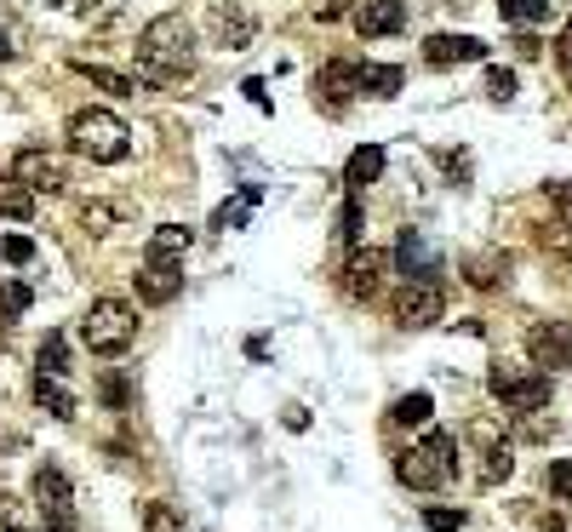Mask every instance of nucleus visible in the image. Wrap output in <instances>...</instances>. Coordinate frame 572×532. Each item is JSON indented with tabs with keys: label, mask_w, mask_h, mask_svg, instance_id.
I'll use <instances>...</instances> for the list:
<instances>
[{
	"label": "nucleus",
	"mask_w": 572,
	"mask_h": 532,
	"mask_svg": "<svg viewBox=\"0 0 572 532\" xmlns=\"http://www.w3.org/2000/svg\"><path fill=\"white\" fill-rule=\"evenodd\" d=\"M70 70L81 75V81H92L97 92H115V97H132L138 86H132V75H121V70H104V63H86V58H75Z\"/></svg>",
	"instance_id": "412c9836"
},
{
	"label": "nucleus",
	"mask_w": 572,
	"mask_h": 532,
	"mask_svg": "<svg viewBox=\"0 0 572 532\" xmlns=\"http://www.w3.org/2000/svg\"><path fill=\"white\" fill-rule=\"evenodd\" d=\"M435 160H441V166H447V173H458V178L469 173V160H464V155H453V149H441V155H435Z\"/></svg>",
	"instance_id": "58836bf2"
},
{
	"label": "nucleus",
	"mask_w": 572,
	"mask_h": 532,
	"mask_svg": "<svg viewBox=\"0 0 572 532\" xmlns=\"http://www.w3.org/2000/svg\"><path fill=\"white\" fill-rule=\"evenodd\" d=\"M29 304H35V292L23 281H0V326H18L29 315Z\"/></svg>",
	"instance_id": "b1692460"
},
{
	"label": "nucleus",
	"mask_w": 572,
	"mask_h": 532,
	"mask_svg": "<svg viewBox=\"0 0 572 532\" xmlns=\"http://www.w3.org/2000/svg\"><path fill=\"white\" fill-rule=\"evenodd\" d=\"M287 429H310V413L304 407H287Z\"/></svg>",
	"instance_id": "a19ab883"
},
{
	"label": "nucleus",
	"mask_w": 572,
	"mask_h": 532,
	"mask_svg": "<svg viewBox=\"0 0 572 532\" xmlns=\"http://www.w3.org/2000/svg\"><path fill=\"white\" fill-rule=\"evenodd\" d=\"M378 178H384V144H361L350 155V166H344V184L361 195L366 184H378Z\"/></svg>",
	"instance_id": "a211bd4d"
},
{
	"label": "nucleus",
	"mask_w": 572,
	"mask_h": 532,
	"mask_svg": "<svg viewBox=\"0 0 572 532\" xmlns=\"http://www.w3.org/2000/svg\"><path fill=\"white\" fill-rule=\"evenodd\" d=\"M544 195H550V207L561 212V223L572 229V184H544Z\"/></svg>",
	"instance_id": "c9c22d12"
},
{
	"label": "nucleus",
	"mask_w": 572,
	"mask_h": 532,
	"mask_svg": "<svg viewBox=\"0 0 572 532\" xmlns=\"http://www.w3.org/2000/svg\"><path fill=\"white\" fill-rule=\"evenodd\" d=\"M132 338H138V310L126 298H92V310L81 315V344L92 355H126Z\"/></svg>",
	"instance_id": "20e7f679"
},
{
	"label": "nucleus",
	"mask_w": 572,
	"mask_h": 532,
	"mask_svg": "<svg viewBox=\"0 0 572 532\" xmlns=\"http://www.w3.org/2000/svg\"><path fill=\"white\" fill-rule=\"evenodd\" d=\"M538 532H566V521H561V515H544V521H538Z\"/></svg>",
	"instance_id": "37998d69"
},
{
	"label": "nucleus",
	"mask_w": 572,
	"mask_h": 532,
	"mask_svg": "<svg viewBox=\"0 0 572 532\" xmlns=\"http://www.w3.org/2000/svg\"><path fill=\"white\" fill-rule=\"evenodd\" d=\"M389 315H395V326H407V332L435 326V321L447 315V292H441V281H407V286L395 292Z\"/></svg>",
	"instance_id": "423d86ee"
},
{
	"label": "nucleus",
	"mask_w": 572,
	"mask_h": 532,
	"mask_svg": "<svg viewBox=\"0 0 572 532\" xmlns=\"http://www.w3.org/2000/svg\"><path fill=\"white\" fill-rule=\"evenodd\" d=\"M184 292V258H144L138 263V298L144 304H173Z\"/></svg>",
	"instance_id": "4468645a"
},
{
	"label": "nucleus",
	"mask_w": 572,
	"mask_h": 532,
	"mask_svg": "<svg viewBox=\"0 0 572 532\" xmlns=\"http://www.w3.org/2000/svg\"><path fill=\"white\" fill-rule=\"evenodd\" d=\"M104 401H110L115 413H126V401H132V395H126V378H115V373H104Z\"/></svg>",
	"instance_id": "4c0bfd02"
},
{
	"label": "nucleus",
	"mask_w": 572,
	"mask_h": 532,
	"mask_svg": "<svg viewBox=\"0 0 572 532\" xmlns=\"http://www.w3.org/2000/svg\"><path fill=\"white\" fill-rule=\"evenodd\" d=\"M35 361H41L46 378H63V373H70V344H63V332H46L41 350H35Z\"/></svg>",
	"instance_id": "393cba45"
},
{
	"label": "nucleus",
	"mask_w": 572,
	"mask_h": 532,
	"mask_svg": "<svg viewBox=\"0 0 572 532\" xmlns=\"http://www.w3.org/2000/svg\"><path fill=\"white\" fill-rule=\"evenodd\" d=\"M12 178L23 184V189H35V195H63V166H58V155H46V149H18L12 155Z\"/></svg>",
	"instance_id": "ddd939ff"
},
{
	"label": "nucleus",
	"mask_w": 572,
	"mask_h": 532,
	"mask_svg": "<svg viewBox=\"0 0 572 532\" xmlns=\"http://www.w3.org/2000/svg\"><path fill=\"white\" fill-rule=\"evenodd\" d=\"M498 18L503 23H521V29L527 23H544L550 18V0H498Z\"/></svg>",
	"instance_id": "bb28decb"
},
{
	"label": "nucleus",
	"mask_w": 572,
	"mask_h": 532,
	"mask_svg": "<svg viewBox=\"0 0 572 532\" xmlns=\"http://www.w3.org/2000/svg\"><path fill=\"white\" fill-rule=\"evenodd\" d=\"M395 263H401V275H407V281H435V275H441V263H435V252H429V241L418 236V229H401Z\"/></svg>",
	"instance_id": "f3484780"
},
{
	"label": "nucleus",
	"mask_w": 572,
	"mask_h": 532,
	"mask_svg": "<svg viewBox=\"0 0 572 532\" xmlns=\"http://www.w3.org/2000/svg\"><path fill=\"white\" fill-rule=\"evenodd\" d=\"M555 63H561V75H566V86H572V18L561 23V35H555Z\"/></svg>",
	"instance_id": "e433bc0d"
},
{
	"label": "nucleus",
	"mask_w": 572,
	"mask_h": 532,
	"mask_svg": "<svg viewBox=\"0 0 572 532\" xmlns=\"http://www.w3.org/2000/svg\"><path fill=\"white\" fill-rule=\"evenodd\" d=\"M384 275H389V252L355 241L350 258H344V270H339V286H344L350 298H361V304H373V298L384 292Z\"/></svg>",
	"instance_id": "0eeeda50"
},
{
	"label": "nucleus",
	"mask_w": 572,
	"mask_h": 532,
	"mask_svg": "<svg viewBox=\"0 0 572 532\" xmlns=\"http://www.w3.org/2000/svg\"><path fill=\"white\" fill-rule=\"evenodd\" d=\"M29 487H35V510H41L52 526H75V487H70V476H63L58 463H41Z\"/></svg>",
	"instance_id": "9d476101"
},
{
	"label": "nucleus",
	"mask_w": 572,
	"mask_h": 532,
	"mask_svg": "<svg viewBox=\"0 0 572 532\" xmlns=\"http://www.w3.org/2000/svg\"><path fill=\"white\" fill-rule=\"evenodd\" d=\"M550 492L572 504V458H555V463H550Z\"/></svg>",
	"instance_id": "72a5a7b5"
},
{
	"label": "nucleus",
	"mask_w": 572,
	"mask_h": 532,
	"mask_svg": "<svg viewBox=\"0 0 572 532\" xmlns=\"http://www.w3.org/2000/svg\"><path fill=\"white\" fill-rule=\"evenodd\" d=\"M487 389H492V401H503V413H544L550 407V395H555V378L550 373H538V367H510V361H498V367L487 373Z\"/></svg>",
	"instance_id": "39448f33"
},
{
	"label": "nucleus",
	"mask_w": 572,
	"mask_h": 532,
	"mask_svg": "<svg viewBox=\"0 0 572 532\" xmlns=\"http://www.w3.org/2000/svg\"><path fill=\"white\" fill-rule=\"evenodd\" d=\"M207 23H212L218 46H229V52H247L252 35H258V18L241 7V0H212V7H207Z\"/></svg>",
	"instance_id": "f8f14e48"
},
{
	"label": "nucleus",
	"mask_w": 572,
	"mask_h": 532,
	"mask_svg": "<svg viewBox=\"0 0 572 532\" xmlns=\"http://www.w3.org/2000/svg\"><path fill=\"white\" fill-rule=\"evenodd\" d=\"M144 532H184V515L173 504H149L144 510Z\"/></svg>",
	"instance_id": "7c9ffc66"
},
{
	"label": "nucleus",
	"mask_w": 572,
	"mask_h": 532,
	"mask_svg": "<svg viewBox=\"0 0 572 532\" xmlns=\"http://www.w3.org/2000/svg\"><path fill=\"white\" fill-rule=\"evenodd\" d=\"M487 97L492 104H510L516 97V70H487Z\"/></svg>",
	"instance_id": "2f4dec72"
},
{
	"label": "nucleus",
	"mask_w": 572,
	"mask_h": 532,
	"mask_svg": "<svg viewBox=\"0 0 572 532\" xmlns=\"http://www.w3.org/2000/svg\"><path fill=\"white\" fill-rule=\"evenodd\" d=\"M195 247V229L189 223H160L155 236H149V247H144V258H184Z\"/></svg>",
	"instance_id": "aec40b11"
},
{
	"label": "nucleus",
	"mask_w": 572,
	"mask_h": 532,
	"mask_svg": "<svg viewBox=\"0 0 572 532\" xmlns=\"http://www.w3.org/2000/svg\"><path fill=\"white\" fill-rule=\"evenodd\" d=\"M241 92H247V97H252V104H258V109H269V97H263V81H247V86H241Z\"/></svg>",
	"instance_id": "79ce46f5"
},
{
	"label": "nucleus",
	"mask_w": 572,
	"mask_h": 532,
	"mask_svg": "<svg viewBox=\"0 0 572 532\" xmlns=\"http://www.w3.org/2000/svg\"><path fill=\"white\" fill-rule=\"evenodd\" d=\"M527 355L538 373H566L572 367V321H532L527 326Z\"/></svg>",
	"instance_id": "6e6552de"
},
{
	"label": "nucleus",
	"mask_w": 572,
	"mask_h": 532,
	"mask_svg": "<svg viewBox=\"0 0 572 532\" xmlns=\"http://www.w3.org/2000/svg\"><path fill=\"white\" fill-rule=\"evenodd\" d=\"M429 413H435V395L429 389H413V395H401V401L389 407L395 424H429Z\"/></svg>",
	"instance_id": "a878e982"
},
{
	"label": "nucleus",
	"mask_w": 572,
	"mask_h": 532,
	"mask_svg": "<svg viewBox=\"0 0 572 532\" xmlns=\"http://www.w3.org/2000/svg\"><path fill=\"white\" fill-rule=\"evenodd\" d=\"M458 436H447V429H429V436L418 447H407L395 458V476L401 487H413V492H441L453 476H458Z\"/></svg>",
	"instance_id": "7ed1b4c3"
},
{
	"label": "nucleus",
	"mask_w": 572,
	"mask_h": 532,
	"mask_svg": "<svg viewBox=\"0 0 572 532\" xmlns=\"http://www.w3.org/2000/svg\"><path fill=\"white\" fill-rule=\"evenodd\" d=\"M0 218H18V223H23V218H35V189H23L12 173L0 178Z\"/></svg>",
	"instance_id": "4be33fe9"
},
{
	"label": "nucleus",
	"mask_w": 572,
	"mask_h": 532,
	"mask_svg": "<svg viewBox=\"0 0 572 532\" xmlns=\"http://www.w3.org/2000/svg\"><path fill=\"white\" fill-rule=\"evenodd\" d=\"M453 7H458V0H453Z\"/></svg>",
	"instance_id": "a18cd8bd"
},
{
	"label": "nucleus",
	"mask_w": 572,
	"mask_h": 532,
	"mask_svg": "<svg viewBox=\"0 0 572 532\" xmlns=\"http://www.w3.org/2000/svg\"><path fill=\"white\" fill-rule=\"evenodd\" d=\"M0 252H7V263H18V270H23V263L35 258V241H29V236H7V241H0Z\"/></svg>",
	"instance_id": "f704fd0d"
},
{
	"label": "nucleus",
	"mask_w": 572,
	"mask_h": 532,
	"mask_svg": "<svg viewBox=\"0 0 572 532\" xmlns=\"http://www.w3.org/2000/svg\"><path fill=\"white\" fill-rule=\"evenodd\" d=\"M339 236H344L350 247L361 241V195H355V189H350V201H344V218H339Z\"/></svg>",
	"instance_id": "473e14b6"
},
{
	"label": "nucleus",
	"mask_w": 572,
	"mask_h": 532,
	"mask_svg": "<svg viewBox=\"0 0 572 532\" xmlns=\"http://www.w3.org/2000/svg\"><path fill=\"white\" fill-rule=\"evenodd\" d=\"M401 81H407V75H401L395 63H361V92L366 97H395Z\"/></svg>",
	"instance_id": "5701e85b"
},
{
	"label": "nucleus",
	"mask_w": 572,
	"mask_h": 532,
	"mask_svg": "<svg viewBox=\"0 0 572 532\" xmlns=\"http://www.w3.org/2000/svg\"><path fill=\"white\" fill-rule=\"evenodd\" d=\"M12 58V46H7V35H0V63H7Z\"/></svg>",
	"instance_id": "c03bdc74"
},
{
	"label": "nucleus",
	"mask_w": 572,
	"mask_h": 532,
	"mask_svg": "<svg viewBox=\"0 0 572 532\" xmlns=\"http://www.w3.org/2000/svg\"><path fill=\"white\" fill-rule=\"evenodd\" d=\"M115 218H121V212H115L110 201H86V207H81V229H86V236H110Z\"/></svg>",
	"instance_id": "cd10ccee"
},
{
	"label": "nucleus",
	"mask_w": 572,
	"mask_h": 532,
	"mask_svg": "<svg viewBox=\"0 0 572 532\" xmlns=\"http://www.w3.org/2000/svg\"><path fill=\"white\" fill-rule=\"evenodd\" d=\"M355 92H361V63H355V58L321 63V75H315V104H326L332 115H344Z\"/></svg>",
	"instance_id": "9b49d317"
},
{
	"label": "nucleus",
	"mask_w": 572,
	"mask_h": 532,
	"mask_svg": "<svg viewBox=\"0 0 572 532\" xmlns=\"http://www.w3.org/2000/svg\"><path fill=\"white\" fill-rule=\"evenodd\" d=\"M487 41L481 35H429L424 41V63L429 70H453V63H481Z\"/></svg>",
	"instance_id": "dca6fc26"
},
{
	"label": "nucleus",
	"mask_w": 572,
	"mask_h": 532,
	"mask_svg": "<svg viewBox=\"0 0 572 532\" xmlns=\"http://www.w3.org/2000/svg\"><path fill=\"white\" fill-rule=\"evenodd\" d=\"M464 510H441V504H429L424 510V532H464Z\"/></svg>",
	"instance_id": "c756f323"
},
{
	"label": "nucleus",
	"mask_w": 572,
	"mask_h": 532,
	"mask_svg": "<svg viewBox=\"0 0 572 532\" xmlns=\"http://www.w3.org/2000/svg\"><path fill=\"white\" fill-rule=\"evenodd\" d=\"M195 63H200V52H195L189 18L160 12V18H149V23L138 29V75H144L149 86H178V81H189Z\"/></svg>",
	"instance_id": "f257e3e1"
},
{
	"label": "nucleus",
	"mask_w": 572,
	"mask_h": 532,
	"mask_svg": "<svg viewBox=\"0 0 572 532\" xmlns=\"http://www.w3.org/2000/svg\"><path fill=\"white\" fill-rule=\"evenodd\" d=\"M498 270H510V258H469L464 263L469 286H498Z\"/></svg>",
	"instance_id": "c85d7f7f"
},
{
	"label": "nucleus",
	"mask_w": 572,
	"mask_h": 532,
	"mask_svg": "<svg viewBox=\"0 0 572 532\" xmlns=\"http://www.w3.org/2000/svg\"><path fill=\"white\" fill-rule=\"evenodd\" d=\"M350 18H355L361 41H384V35H401V29H407V0H361Z\"/></svg>",
	"instance_id": "2eb2a0df"
},
{
	"label": "nucleus",
	"mask_w": 572,
	"mask_h": 532,
	"mask_svg": "<svg viewBox=\"0 0 572 532\" xmlns=\"http://www.w3.org/2000/svg\"><path fill=\"white\" fill-rule=\"evenodd\" d=\"M469 441L481 447V470H476V481H481V487L510 481V470H516V452H510V441H503V429H498L492 418H476V424H469Z\"/></svg>",
	"instance_id": "1a4fd4ad"
},
{
	"label": "nucleus",
	"mask_w": 572,
	"mask_h": 532,
	"mask_svg": "<svg viewBox=\"0 0 572 532\" xmlns=\"http://www.w3.org/2000/svg\"><path fill=\"white\" fill-rule=\"evenodd\" d=\"M35 401H41V413H52L58 424H70V418L81 413V401L63 389V378H46V373H35Z\"/></svg>",
	"instance_id": "6ab92c4d"
},
{
	"label": "nucleus",
	"mask_w": 572,
	"mask_h": 532,
	"mask_svg": "<svg viewBox=\"0 0 572 532\" xmlns=\"http://www.w3.org/2000/svg\"><path fill=\"white\" fill-rule=\"evenodd\" d=\"M63 138H70V149L92 166H121L132 155V132L115 109H75Z\"/></svg>",
	"instance_id": "f03ea898"
},
{
	"label": "nucleus",
	"mask_w": 572,
	"mask_h": 532,
	"mask_svg": "<svg viewBox=\"0 0 572 532\" xmlns=\"http://www.w3.org/2000/svg\"><path fill=\"white\" fill-rule=\"evenodd\" d=\"M344 12H350L344 0H326V7H315V18H321V23H332V18H344Z\"/></svg>",
	"instance_id": "ea45409f"
}]
</instances>
